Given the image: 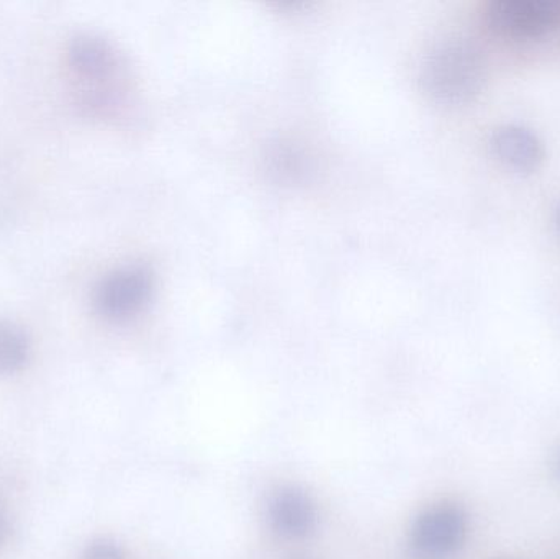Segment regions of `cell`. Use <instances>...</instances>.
Wrapping results in <instances>:
<instances>
[{
  "mask_svg": "<svg viewBox=\"0 0 560 559\" xmlns=\"http://www.w3.org/2000/svg\"><path fill=\"white\" fill-rule=\"evenodd\" d=\"M486 79V58L479 46L467 39L440 43L423 66L424 88L441 104L464 105L476 101Z\"/></svg>",
  "mask_w": 560,
  "mask_h": 559,
  "instance_id": "obj_1",
  "label": "cell"
},
{
  "mask_svg": "<svg viewBox=\"0 0 560 559\" xmlns=\"http://www.w3.org/2000/svg\"><path fill=\"white\" fill-rule=\"evenodd\" d=\"M469 537V515L463 505L441 501L423 509L411 525L410 555L413 559H454Z\"/></svg>",
  "mask_w": 560,
  "mask_h": 559,
  "instance_id": "obj_2",
  "label": "cell"
},
{
  "mask_svg": "<svg viewBox=\"0 0 560 559\" xmlns=\"http://www.w3.org/2000/svg\"><path fill=\"white\" fill-rule=\"evenodd\" d=\"M490 30L506 38L532 39L548 35L560 22L558 0H492L486 9Z\"/></svg>",
  "mask_w": 560,
  "mask_h": 559,
  "instance_id": "obj_3",
  "label": "cell"
},
{
  "mask_svg": "<svg viewBox=\"0 0 560 559\" xmlns=\"http://www.w3.org/2000/svg\"><path fill=\"white\" fill-rule=\"evenodd\" d=\"M489 144L493 156L515 173H535L545 163V143L525 125H500L490 135Z\"/></svg>",
  "mask_w": 560,
  "mask_h": 559,
  "instance_id": "obj_4",
  "label": "cell"
},
{
  "mask_svg": "<svg viewBox=\"0 0 560 559\" xmlns=\"http://www.w3.org/2000/svg\"><path fill=\"white\" fill-rule=\"evenodd\" d=\"M272 531L287 540L308 537L318 524V511L308 492L296 486L279 489L269 502Z\"/></svg>",
  "mask_w": 560,
  "mask_h": 559,
  "instance_id": "obj_5",
  "label": "cell"
},
{
  "mask_svg": "<svg viewBox=\"0 0 560 559\" xmlns=\"http://www.w3.org/2000/svg\"><path fill=\"white\" fill-rule=\"evenodd\" d=\"M150 291V279L141 269H121L98 286L95 304L108 318H127L140 311Z\"/></svg>",
  "mask_w": 560,
  "mask_h": 559,
  "instance_id": "obj_6",
  "label": "cell"
},
{
  "mask_svg": "<svg viewBox=\"0 0 560 559\" xmlns=\"http://www.w3.org/2000/svg\"><path fill=\"white\" fill-rule=\"evenodd\" d=\"M28 354V338L22 328L0 322V374H12L22 370Z\"/></svg>",
  "mask_w": 560,
  "mask_h": 559,
  "instance_id": "obj_7",
  "label": "cell"
},
{
  "mask_svg": "<svg viewBox=\"0 0 560 559\" xmlns=\"http://www.w3.org/2000/svg\"><path fill=\"white\" fill-rule=\"evenodd\" d=\"M82 559H127L120 545L112 540H95L85 548Z\"/></svg>",
  "mask_w": 560,
  "mask_h": 559,
  "instance_id": "obj_8",
  "label": "cell"
},
{
  "mask_svg": "<svg viewBox=\"0 0 560 559\" xmlns=\"http://www.w3.org/2000/svg\"><path fill=\"white\" fill-rule=\"evenodd\" d=\"M551 469L552 475H555V478L560 482V446L556 450L555 455H552Z\"/></svg>",
  "mask_w": 560,
  "mask_h": 559,
  "instance_id": "obj_9",
  "label": "cell"
},
{
  "mask_svg": "<svg viewBox=\"0 0 560 559\" xmlns=\"http://www.w3.org/2000/svg\"><path fill=\"white\" fill-rule=\"evenodd\" d=\"M555 220H556V229H558V232L560 235V200H559L558 207H556Z\"/></svg>",
  "mask_w": 560,
  "mask_h": 559,
  "instance_id": "obj_10",
  "label": "cell"
},
{
  "mask_svg": "<svg viewBox=\"0 0 560 559\" xmlns=\"http://www.w3.org/2000/svg\"><path fill=\"white\" fill-rule=\"evenodd\" d=\"M292 559H315V558H310V557H296V558H292Z\"/></svg>",
  "mask_w": 560,
  "mask_h": 559,
  "instance_id": "obj_11",
  "label": "cell"
}]
</instances>
